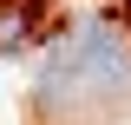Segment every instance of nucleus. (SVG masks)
Listing matches in <instances>:
<instances>
[{
    "mask_svg": "<svg viewBox=\"0 0 131 125\" xmlns=\"http://www.w3.org/2000/svg\"><path fill=\"white\" fill-rule=\"evenodd\" d=\"M125 105H131V33L112 13H79L39 59L33 112L59 125H85Z\"/></svg>",
    "mask_w": 131,
    "mask_h": 125,
    "instance_id": "nucleus-1",
    "label": "nucleus"
},
{
    "mask_svg": "<svg viewBox=\"0 0 131 125\" xmlns=\"http://www.w3.org/2000/svg\"><path fill=\"white\" fill-rule=\"evenodd\" d=\"M33 33H39V0H0V59L26 53Z\"/></svg>",
    "mask_w": 131,
    "mask_h": 125,
    "instance_id": "nucleus-2",
    "label": "nucleus"
}]
</instances>
